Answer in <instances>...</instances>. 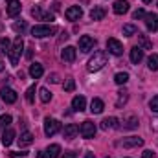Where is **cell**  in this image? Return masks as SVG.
<instances>
[{
	"label": "cell",
	"instance_id": "obj_1",
	"mask_svg": "<svg viewBox=\"0 0 158 158\" xmlns=\"http://www.w3.org/2000/svg\"><path fill=\"white\" fill-rule=\"evenodd\" d=\"M105 64H107V53L105 52H94V55L90 57V61L86 64V70L88 72H99Z\"/></svg>",
	"mask_w": 158,
	"mask_h": 158
},
{
	"label": "cell",
	"instance_id": "obj_2",
	"mask_svg": "<svg viewBox=\"0 0 158 158\" xmlns=\"http://www.w3.org/2000/svg\"><path fill=\"white\" fill-rule=\"evenodd\" d=\"M22 50H24V40L19 35V37H15V40L11 42V50H9V53H7L13 66L19 64V59H20V55H22Z\"/></svg>",
	"mask_w": 158,
	"mask_h": 158
},
{
	"label": "cell",
	"instance_id": "obj_3",
	"mask_svg": "<svg viewBox=\"0 0 158 158\" xmlns=\"http://www.w3.org/2000/svg\"><path fill=\"white\" fill-rule=\"evenodd\" d=\"M57 33V28L55 26H35L31 30V35L35 39H42V37H50V35H55Z\"/></svg>",
	"mask_w": 158,
	"mask_h": 158
},
{
	"label": "cell",
	"instance_id": "obj_4",
	"mask_svg": "<svg viewBox=\"0 0 158 158\" xmlns=\"http://www.w3.org/2000/svg\"><path fill=\"white\" fill-rule=\"evenodd\" d=\"M61 131V121H57V119L53 118H46L44 119V134L50 138V136H53V134H57Z\"/></svg>",
	"mask_w": 158,
	"mask_h": 158
},
{
	"label": "cell",
	"instance_id": "obj_5",
	"mask_svg": "<svg viewBox=\"0 0 158 158\" xmlns=\"http://www.w3.org/2000/svg\"><path fill=\"white\" fill-rule=\"evenodd\" d=\"M79 132H81V136L83 138H94L96 136V125H94V121H90V119H86V121H83L81 123V127H79Z\"/></svg>",
	"mask_w": 158,
	"mask_h": 158
},
{
	"label": "cell",
	"instance_id": "obj_6",
	"mask_svg": "<svg viewBox=\"0 0 158 158\" xmlns=\"http://www.w3.org/2000/svg\"><path fill=\"white\" fill-rule=\"evenodd\" d=\"M79 50L81 52H90L94 46H96V39L94 37H90V35H83V37H79Z\"/></svg>",
	"mask_w": 158,
	"mask_h": 158
},
{
	"label": "cell",
	"instance_id": "obj_7",
	"mask_svg": "<svg viewBox=\"0 0 158 158\" xmlns=\"http://www.w3.org/2000/svg\"><path fill=\"white\" fill-rule=\"evenodd\" d=\"M0 98H2L6 103H9V105H11V103H15V101H17V98H19V96H17V92H15L13 88L4 86V88H0Z\"/></svg>",
	"mask_w": 158,
	"mask_h": 158
},
{
	"label": "cell",
	"instance_id": "obj_8",
	"mask_svg": "<svg viewBox=\"0 0 158 158\" xmlns=\"http://www.w3.org/2000/svg\"><path fill=\"white\" fill-rule=\"evenodd\" d=\"M107 50H109V53H112V55H121V53H123V44H121L118 39H109L107 40Z\"/></svg>",
	"mask_w": 158,
	"mask_h": 158
},
{
	"label": "cell",
	"instance_id": "obj_9",
	"mask_svg": "<svg viewBox=\"0 0 158 158\" xmlns=\"http://www.w3.org/2000/svg\"><path fill=\"white\" fill-rule=\"evenodd\" d=\"M20 11H22V6H20L19 0H9V2H7V6H6V13H7V17H17Z\"/></svg>",
	"mask_w": 158,
	"mask_h": 158
},
{
	"label": "cell",
	"instance_id": "obj_10",
	"mask_svg": "<svg viewBox=\"0 0 158 158\" xmlns=\"http://www.w3.org/2000/svg\"><path fill=\"white\" fill-rule=\"evenodd\" d=\"M31 15H33L37 20H50V22H52V20L55 19V17H53V13H50V11H42L39 6H35V7L31 9Z\"/></svg>",
	"mask_w": 158,
	"mask_h": 158
},
{
	"label": "cell",
	"instance_id": "obj_11",
	"mask_svg": "<svg viewBox=\"0 0 158 158\" xmlns=\"http://www.w3.org/2000/svg\"><path fill=\"white\" fill-rule=\"evenodd\" d=\"M64 17H66L68 20H79V19L83 17V9H81L79 6H70V7L64 11Z\"/></svg>",
	"mask_w": 158,
	"mask_h": 158
},
{
	"label": "cell",
	"instance_id": "obj_12",
	"mask_svg": "<svg viewBox=\"0 0 158 158\" xmlns=\"http://www.w3.org/2000/svg\"><path fill=\"white\" fill-rule=\"evenodd\" d=\"M76 53H77V50H76L74 46H66V48L61 52V59H63L64 63H74V61H76Z\"/></svg>",
	"mask_w": 158,
	"mask_h": 158
},
{
	"label": "cell",
	"instance_id": "obj_13",
	"mask_svg": "<svg viewBox=\"0 0 158 158\" xmlns=\"http://www.w3.org/2000/svg\"><path fill=\"white\" fill-rule=\"evenodd\" d=\"M121 145H123L125 149H131V147H140V145H143V140H142L140 136H129V138H125V140L121 142Z\"/></svg>",
	"mask_w": 158,
	"mask_h": 158
},
{
	"label": "cell",
	"instance_id": "obj_14",
	"mask_svg": "<svg viewBox=\"0 0 158 158\" xmlns=\"http://www.w3.org/2000/svg\"><path fill=\"white\" fill-rule=\"evenodd\" d=\"M145 26H147L149 31L158 30V15L156 13H147L145 15Z\"/></svg>",
	"mask_w": 158,
	"mask_h": 158
},
{
	"label": "cell",
	"instance_id": "obj_15",
	"mask_svg": "<svg viewBox=\"0 0 158 158\" xmlns=\"http://www.w3.org/2000/svg\"><path fill=\"white\" fill-rule=\"evenodd\" d=\"M77 132H79V127H77V125H76V123H68V125L64 127V131H63V136H64L66 140H74Z\"/></svg>",
	"mask_w": 158,
	"mask_h": 158
},
{
	"label": "cell",
	"instance_id": "obj_16",
	"mask_svg": "<svg viewBox=\"0 0 158 158\" xmlns=\"http://www.w3.org/2000/svg\"><path fill=\"white\" fill-rule=\"evenodd\" d=\"M112 11H114L116 15L127 13V11H129V2H127V0H116L114 6H112Z\"/></svg>",
	"mask_w": 158,
	"mask_h": 158
},
{
	"label": "cell",
	"instance_id": "obj_17",
	"mask_svg": "<svg viewBox=\"0 0 158 158\" xmlns=\"http://www.w3.org/2000/svg\"><path fill=\"white\" fill-rule=\"evenodd\" d=\"M72 109H74L76 112H83V110L86 109V99H85L83 96H76V98L72 99Z\"/></svg>",
	"mask_w": 158,
	"mask_h": 158
},
{
	"label": "cell",
	"instance_id": "obj_18",
	"mask_svg": "<svg viewBox=\"0 0 158 158\" xmlns=\"http://www.w3.org/2000/svg\"><path fill=\"white\" fill-rule=\"evenodd\" d=\"M119 127V119L114 118V116H110V118H105L101 121V129L103 131H109V129H118Z\"/></svg>",
	"mask_w": 158,
	"mask_h": 158
},
{
	"label": "cell",
	"instance_id": "obj_19",
	"mask_svg": "<svg viewBox=\"0 0 158 158\" xmlns=\"http://www.w3.org/2000/svg\"><path fill=\"white\" fill-rule=\"evenodd\" d=\"M103 109H105L103 99L94 98V99H92V103H90V112H92V114H101V112H103Z\"/></svg>",
	"mask_w": 158,
	"mask_h": 158
},
{
	"label": "cell",
	"instance_id": "obj_20",
	"mask_svg": "<svg viewBox=\"0 0 158 158\" xmlns=\"http://www.w3.org/2000/svg\"><path fill=\"white\" fill-rule=\"evenodd\" d=\"M142 59H143V50H142L140 46H134V48L131 50V63L138 64V63H142Z\"/></svg>",
	"mask_w": 158,
	"mask_h": 158
},
{
	"label": "cell",
	"instance_id": "obj_21",
	"mask_svg": "<svg viewBox=\"0 0 158 158\" xmlns=\"http://www.w3.org/2000/svg\"><path fill=\"white\" fill-rule=\"evenodd\" d=\"M42 74H44L42 64H40V63H31V66H30V76L33 79H39V77H42Z\"/></svg>",
	"mask_w": 158,
	"mask_h": 158
},
{
	"label": "cell",
	"instance_id": "obj_22",
	"mask_svg": "<svg viewBox=\"0 0 158 158\" xmlns=\"http://www.w3.org/2000/svg\"><path fill=\"white\" fill-rule=\"evenodd\" d=\"M13 140H15V131H13V129L4 131V134H2V145L9 147V145L13 143Z\"/></svg>",
	"mask_w": 158,
	"mask_h": 158
},
{
	"label": "cell",
	"instance_id": "obj_23",
	"mask_svg": "<svg viewBox=\"0 0 158 158\" xmlns=\"http://www.w3.org/2000/svg\"><path fill=\"white\" fill-rule=\"evenodd\" d=\"M31 143H33V134L28 132V131L22 132L20 138H19V145H20V147H28V145H31Z\"/></svg>",
	"mask_w": 158,
	"mask_h": 158
},
{
	"label": "cell",
	"instance_id": "obj_24",
	"mask_svg": "<svg viewBox=\"0 0 158 158\" xmlns=\"http://www.w3.org/2000/svg\"><path fill=\"white\" fill-rule=\"evenodd\" d=\"M136 127H138V118H136L134 114H131V116L123 118V129L132 131V129H136Z\"/></svg>",
	"mask_w": 158,
	"mask_h": 158
},
{
	"label": "cell",
	"instance_id": "obj_25",
	"mask_svg": "<svg viewBox=\"0 0 158 158\" xmlns=\"http://www.w3.org/2000/svg\"><path fill=\"white\" fill-rule=\"evenodd\" d=\"M105 15H107V11H105V7H101V6H96V7L90 11V19H92V20H101Z\"/></svg>",
	"mask_w": 158,
	"mask_h": 158
},
{
	"label": "cell",
	"instance_id": "obj_26",
	"mask_svg": "<svg viewBox=\"0 0 158 158\" xmlns=\"http://www.w3.org/2000/svg\"><path fill=\"white\" fill-rule=\"evenodd\" d=\"M129 99V92L127 90H119L118 92V99H116V109H121Z\"/></svg>",
	"mask_w": 158,
	"mask_h": 158
},
{
	"label": "cell",
	"instance_id": "obj_27",
	"mask_svg": "<svg viewBox=\"0 0 158 158\" xmlns=\"http://www.w3.org/2000/svg\"><path fill=\"white\" fill-rule=\"evenodd\" d=\"M59 153H61V147H59L57 143H52V145H48V149H46V155L50 158H59Z\"/></svg>",
	"mask_w": 158,
	"mask_h": 158
},
{
	"label": "cell",
	"instance_id": "obj_28",
	"mask_svg": "<svg viewBox=\"0 0 158 158\" xmlns=\"http://www.w3.org/2000/svg\"><path fill=\"white\" fill-rule=\"evenodd\" d=\"M9 50H11V40L7 39V37H0V53H9Z\"/></svg>",
	"mask_w": 158,
	"mask_h": 158
},
{
	"label": "cell",
	"instance_id": "obj_29",
	"mask_svg": "<svg viewBox=\"0 0 158 158\" xmlns=\"http://www.w3.org/2000/svg\"><path fill=\"white\" fill-rule=\"evenodd\" d=\"M138 33V28L134 26V24H125L123 26V35L125 37H132V35H136Z\"/></svg>",
	"mask_w": 158,
	"mask_h": 158
},
{
	"label": "cell",
	"instance_id": "obj_30",
	"mask_svg": "<svg viewBox=\"0 0 158 158\" xmlns=\"http://www.w3.org/2000/svg\"><path fill=\"white\" fill-rule=\"evenodd\" d=\"M147 66H149V70H158V53H151V57L147 59Z\"/></svg>",
	"mask_w": 158,
	"mask_h": 158
},
{
	"label": "cell",
	"instance_id": "obj_31",
	"mask_svg": "<svg viewBox=\"0 0 158 158\" xmlns=\"http://www.w3.org/2000/svg\"><path fill=\"white\" fill-rule=\"evenodd\" d=\"M39 98L42 103H48L50 99H52V92L48 90V88H39Z\"/></svg>",
	"mask_w": 158,
	"mask_h": 158
},
{
	"label": "cell",
	"instance_id": "obj_32",
	"mask_svg": "<svg viewBox=\"0 0 158 158\" xmlns=\"http://www.w3.org/2000/svg\"><path fill=\"white\" fill-rule=\"evenodd\" d=\"M9 125H11V116H9V114L0 116V131H6Z\"/></svg>",
	"mask_w": 158,
	"mask_h": 158
},
{
	"label": "cell",
	"instance_id": "obj_33",
	"mask_svg": "<svg viewBox=\"0 0 158 158\" xmlns=\"http://www.w3.org/2000/svg\"><path fill=\"white\" fill-rule=\"evenodd\" d=\"M114 81H116L118 85H125V83L129 81V74H127V72H119V74L114 76Z\"/></svg>",
	"mask_w": 158,
	"mask_h": 158
},
{
	"label": "cell",
	"instance_id": "obj_34",
	"mask_svg": "<svg viewBox=\"0 0 158 158\" xmlns=\"http://www.w3.org/2000/svg\"><path fill=\"white\" fill-rule=\"evenodd\" d=\"M138 39H140V44H142V46H143L145 50H151V48H153V44H151V40L147 39L145 35H140V33H138ZM143 48H142V50H143Z\"/></svg>",
	"mask_w": 158,
	"mask_h": 158
},
{
	"label": "cell",
	"instance_id": "obj_35",
	"mask_svg": "<svg viewBox=\"0 0 158 158\" xmlns=\"http://www.w3.org/2000/svg\"><path fill=\"white\" fill-rule=\"evenodd\" d=\"M26 101H28V103H33V101H35V85L26 90Z\"/></svg>",
	"mask_w": 158,
	"mask_h": 158
},
{
	"label": "cell",
	"instance_id": "obj_36",
	"mask_svg": "<svg viewBox=\"0 0 158 158\" xmlns=\"http://www.w3.org/2000/svg\"><path fill=\"white\" fill-rule=\"evenodd\" d=\"M63 88H64L66 92H74V88H76V81H74V79H66L64 85H63Z\"/></svg>",
	"mask_w": 158,
	"mask_h": 158
},
{
	"label": "cell",
	"instance_id": "obj_37",
	"mask_svg": "<svg viewBox=\"0 0 158 158\" xmlns=\"http://www.w3.org/2000/svg\"><path fill=\"white\" fill-rule=\"evenodd\" d=\"M13 30H15L17 33H22V31L26 30V22H15V24H13Z\"/></svg>",
	"mask_w": 158,
	"mask_h": 158
},
{
	"label": "cell",
	"instance_id": "obj_38",
	"mask_svg": "<svg viewBox=\"0 0 158 158\" xmlns=\"http://www.w3.org/2000/svg\"><path fill=\"white\" fill-rule=\"evenodd\" d=\"M149 107H151V110H153V112H158V94L151 99V101H149Z\"/></svg>",
	"mask_w": 158,
	"mask_h": 158
},
{
	"label": "cell",
	"instance_id": "obj_39",
	"mask_svg": "<svg viewBox=\"0 0 158 158\" xmlns=\"http://www.w3.org/2000/svg\"><path fill=\"white\" fill-rule=\"evenodd\" d=\"M143 17H145V11H143V9H136V11L132 13V19H134V20H138V19H143Z\"/></svg>",
	"mask_w": 158,
	"mask_h": 158
},
{
	"label": "cell",
	"instance_id": "obj_40",
	"mask_svg": "<svg viewBox=\"0 0 158 158\" xmlns=\"http://www.w3.org/2000/svg\"><path fill=\"white\" fill-rule=\"evenodd\" d=\"M142 158H155V153L149 151V149H145V151L142 153Z\"/></svg>",
	"mask_w": 158,
	"mask_h": 158
},
{
	"label": "cell",
	"instance_id": "obj_41",
	"mask_svg": "<svg viewBox=\"0 0 158 158\" xmlns=\"http://www.w3.org/2000/svg\"><path fill=\"white\" fill-rule=\"evenodd\" d=\"M26 155H28V153H22V151H15V153H9V156H13V158H17V156L24 158Z\"/></svg>",
	"mask_w": 158,
	"mask_h": 158
},
{
	"label": "cell",
	"instance_id": "obj_42",
	"mask_svg": "<svg viewBox=\"0 0 158 158\" xmlns=\"http://www.w3.org/2000/svg\"><path fill=\"white\" fill-rule=\"evenodd\" d=\"M61 158H77V153H74V151H68V153H64Z\"/></svg>",
	"mask_w": 158,
	"mask_h": 158
},
{
	"label": "cell",
	"instance_id": "obj_43",
	"mask_svg": "<svg viewBox=\"0 0 158 158\" xmlns=\"http://www.w3.org/2000/svg\"><path fill=\"white\" fill-rule=\"evenodd\" d=\"M48 81H50V83H59V76H57V74H52Z\"/></svg>",
	"mask_w": 158,
	"mask_h": 158
},
{
	"label": "cell",
	"instance_id": "obj_44",
	"mask_svg": "<svg viewBox=\"0 0 158 158\" xmlns=\"http://www.w3.org/2000/svg\"><path fill=\"white\" fill-rule=\"evenodd\" d=\"M37 158H50L46 153H37Z\"/></svg>",
	"mask_w": 158,
	"mask_h": 158
},
{
	"label": "cell",
	"instance_id": "obj_45",
	"mask_svg": "<svg viewBox=\"0 0 158 158\" xmlns=\"http://www.w3.org/2000/svg\"><path fill=\"white\" fill-rule=\"evenodd\" d=\"M59 6H61V4H59V2H55V4H53V11H59Z\"/></svg>",
	"mask_w": 158,
	"mask_h": 158
},
{
	"label": "cell",
	"instance_id": "obj_46",
	"mask_svg": "<svg viewBox=\"0 0 158 158\" xmlns=\"http://www.w3.org/2000/svg\"><path fill=\"white\" fill-rule=\"evenodd\" d=\"M31 53H33V52H31V48H28V52H26V57L30 59V57H31Z\"/></svg>",
	"mask_w": 158,
	"mask_h": 158
},
{
	"label": "cell",
	"instance_id": "obj_47",
	"mask_svg": "<svg viewBox=\"0 0 158 158\" xmlns=\"http://www.w3.org/2000/svg\"><path fill=\"white\" fill-rule=\"evenodd\" d=\"M4 68H6V64H4V63L0 61V72H4Z\"/></svg>",
	"mask_w": 158,
	"mask_h": 158
},
{
	"label": "cell",
	"instance_id": "obj_48",
	"mask_svg": "<svg viewBox=\"0 0 158 158\" xmlns=\"http://www.w3.org/2000/svg\"><path fill=\"white\" fill-rule=\"evenodd\" d=\"M85 158H96V156H94L92 153H86V155H85Z\"/></svg>",
	"mask_w": 158,
	"mask_h": 158
},
{
	"label": "cell",
	"instance_id": "obj_49",
	"mask_svg": "<svg viewBox=\"0 0 158 158\" xmlns=\"http://www.w3.org/2000/svg\"><path fill=\"white\" fill-rule=\"evenodd\" d=\"M142 2H145V4H149V2H151V0H142Z\"/></svg>",
	"mask_w": 158,
	"mask_h": 158
}]
</instances>
